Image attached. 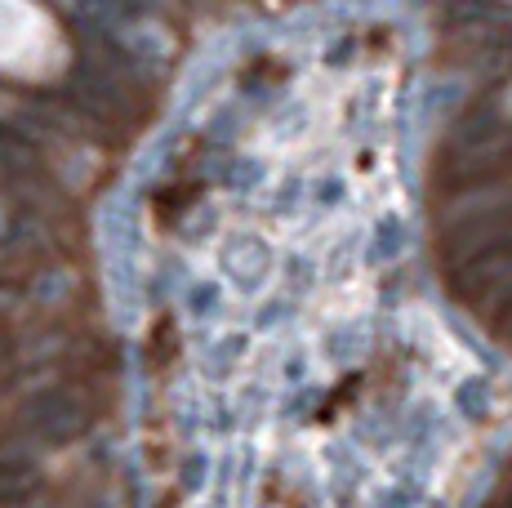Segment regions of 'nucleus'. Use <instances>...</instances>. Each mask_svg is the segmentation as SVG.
<instances>
[{"instance_id": "f257e3e1", "label": "nucleus", "mask_w": 512, "mask_h": 508, "mask_svg": "<svg viewBox=\"0 0 512 508\" xmlns=\"http://www.w3.org/2000/svg\"><path fill=\"white\" fill-rule=\"evenodd\" d=\"M63 63V32L36 0H0V72L45 81Z\"/></svg>"}]
</instances>
